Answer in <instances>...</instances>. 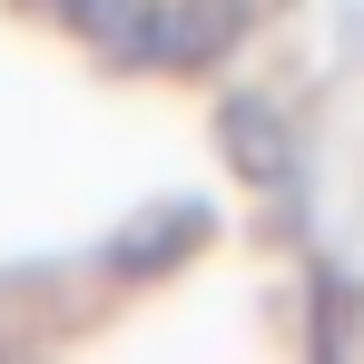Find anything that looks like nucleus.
Here are the masks:
<instances>
[{
	"mask_svg": "<svg viewBox=\"0 0 364 364\" xmlns=\"http://www.w3.org/2000/svg\"><path fill=\"white\" fill-rule=\"evenodd\" d=\"M217 128H227V158H237L246 178L276 187L286 168H296V148H286V128H276V109H266V99H227V119H217Z\"/></svg>",
	"mask_w": 364,
	"mask_h": 364,
	"instance_id": "2",
	"label": "nucleus"
},
{
	"mask_svg": "<svg viewBox=\"0 0 364 364\" xmlns=\"http://www.w3.org/2000/svg\"><path fill=\"white\" fill-rule=\"evenodd\" d=\"M237 30H246V0H168V10L148 20V60L197 69V60H217Z\"/></svg>",
	"mask_w": 364,
	"mask_h": 364,
	"instance_id": "1",
	"label": "nucleus"
},
{
	"mask_svg": "<svg viewBox=\"0 0 364 364\" xmlns=\"http://www.w3.org/2000/svg\"><path fill=\"white\" fill-rule=\"evenodd\" d=\"M187 237H197V217H178V227H158V237L138 227V237H119V266H158V256H178Z\"/></svg>",
	"mask_w": 364,
	"mask_h": 364,
	"instance_id": "3",
	"label": "nucleus"
}]
</instances>
